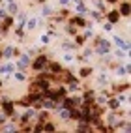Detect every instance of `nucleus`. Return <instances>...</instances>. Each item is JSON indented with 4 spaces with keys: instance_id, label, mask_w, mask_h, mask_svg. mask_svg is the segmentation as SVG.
Returning a JSON list of instances; mask_svg holds the SVG:
<instances>
[{
    "instance_id": "7",
    "label": "nucleus",
    "mask_w": 131,
    "mask_h": 133,
    "mask_svg": "<svg viewBox=\"0 0 131 133\" xmlns=\"http://www.w3.org/2000/svg\"><path fill=\"white\" fill-rule=\"evenodd\" d=\"M34 114H36V113H34V109H28V111L22 113V118H21V120H22V122H28L30 118H34Z\"/></svg>"
},
{
    "instance_id": "8",
    "label": "nucleus",
    "mask_w": 131,
    "mask_h": 133,
    "mask_svg": "<svg viewBox=\"0 0 131 133\" xmlns=\"http://www.w3.org/2000/svg\"><path fill=\"white\" fill-rule=\"evenodd\" d=\"M13 69H15V64H6V66H2V68H0V73L7 75V73H11Z\"/></svg>"
},
{
    "instance_id": "15",
    "label": "nucleus",
    "mask_w": 131,
    "mask_h": 133,
    "mask_svg": "<svg viewBox=\"0 0 131 133\" xmlns=\"http://www.w3.org/2000/svg\"><path fill=\"white\" fill-rule=\"evenodd\" d=\"M111 107H112V109L120 107V101H118V99H111Z\"/></svg>"
},
{
    "instance_id": "12",
    "label": "nucleus",
    "mask_w": 131,
    "mask_h": 133,
    "mask_svg": "<svg viewBox=\"0 0 131 133\" xmlns=\"http://www.w3.org/2000/svg\"><path fill=\"white\" fill-rule=\"evenodd\" d=\"M51 71L52 73H60V71H62V68H60V64H51Z\"/></svg>"
},
{
    "instance_id": "23",
    "label": "nucleus",
    "mask_w": 131,
    "mask_h": 133,
    "mask_svg": "<svg viewBox=\"0 0 131 133\" xmlns=\"http://www.w3.org/2000/svg\"><path fill=\"white\" fill-rule=\"evenodd\" d=\"M0 86H2V81H0Z\"/></svg>"
},
{
    "instance_id": "13",
    "label": "nucleus",
    "mask_w": 131,
    "mask_h": 133,
    "mask_svg": "<svg viewBox=\"0 0 131 133\" xmlns=\"http://www.w3.org/2000/svg\"><path fill=\"white\" fill-rule=\"evenodd\" d=\"M92 73V68H82L81 69V77H88Z\"/></svg>"
},
{
    "instance_id": "2",
    "label": "nucleus",
    "mask_w": 131,
    "mask_h": 133,
    "mask_svg": "<svg viewBox=\"0 0 131 133\" xmlns=\"http://www.w3.org/2000/svg\"><path fill=\"white\" fill-rule=\"evenodd\" d=\"M21 69H25L26 66H30V56H28V54H22V56H21V60H19V64H17Z\"/></svg>"
},
{
    "instance_id": "1",
    "label": "nucleus",
    "mask_w": 131,
    "mask_h": 133,
    "mask_svg": "<svg viewBox=\"0 0 131 133\" xmlns=\"http://www.w3.org/2000/svg\"><path fill=\"white\" fill-rule=\"evenodd\" d=\"M109 41L107 40H97V45H96V51H97V54H103V53H109Z\"/></svg>"
},
{
    "instance_id": "11",
    "label": "nucleus",
    "mask_w": 131,
    "mask_h": 133,
    "mask_svg": "<svg viewBox=\"0 0 131 133\" xmlns=\"http://www.w3.org/2000/svg\"><path fill=\"white\" fill-rule=\"evenodd\" d=\"M15 53V49H13V47H7V49L4 51V58H11V54Z\"/></svg>"
},
{
    "instance_id": "16",
    "label": "nucleus",
    "mask_w": 131,
    "mask_h": 133,
    "mask_svg": "<svg viewBox=\"0 0 131 133\" xmlns=\"http://www.w3.org/2000/svg\"><path fill=\"white\" fill-rule=\"evenodd\" d=\"M64 60H66V62H71V60H73V54H69V53L64 54Z\"/></svg>"
},
{
    "instance_id": "9",
    "label": "nucleus",
    "mask_w": 131,
    "mask_h": 133,
    "mask_svg": "<svg viewBox=\"0 0 131 133\" xmlns=\"http://www.w3.org/2000/svg\"><path fill=\"white\" fill-rule=\"evenodd\" d=\"M114 41H116V45H120V47H122V49H126V51L129 49V45H127V43H126L124 40H120V38H118V36H116V38H114Z\"/></svg>"
},
{
    "instance_id": "21",
    "label": "nucleus",
    "mask_w": 131,
    "mask_h": 133,
    "mask_svg": "<svg viewBox=\"0 0 131 133\" xmlns=\"http://www.w3.org/2000/svg\"><path fill=\"white\" fill-rule=\"evenodd\" d=\"M41 43H49V38L47 36H41Z\"/></svg>"
},
{
    "instance_id": "20",
    "label": "nucleus",
    "mask_w": 131,
    "mask_h": 133,
    "mask_svg": "<svg viewBox=\"0 0 131 133\" xmlns=\"http://www.w3.org/2000/svg\"><path fill=\"white\" fill-rule=\"evenodd\" d=\"M116 56H118V58H126V54L122 53V51H116Z\"/></svg>"
},
{
    "instance_id": "18",
    "label": "nucleus",
    "mask_w": 131,
    "mask_h": 133,
    "mask_svg": "<svg viewBox=\"0 0 131 133\" xmlns=\"http://www.w3.org/2000/svg\"><path fill=\"white\" fill-rule=\"evenodd\" d=\"M6 19V10H0V21Z\"/></svg>"
},
{
    "instance_id": "22",
    "label": "nucleus",
    "mask_w": 131,
    "mask_h": 133,
    "mask_svg": "<svg viewBox=\"0 0 131 133\" xmlns=\"http://www.w3.org/2000/svg\"><path fill=\"white\" fill-rule=\"evenodd\" d=\"M107 2H112V4H114V2H118V0H107Z\"/></svg>"
},
{
    "instance_id": "17",
    "label": "nucleus",
    "mask_w": 131,
    "mask_h": 133,
    "mask_svg": "<svg viewBox=\"0 0 131 133\" xmlns=\"http://www.w3.org/2000/svg\"><path fill=\"white\" fill-rule=\"evenodd\" d=\"M15 79H17V81H25V75H22V73H15Z\"/></svg>"
},
{
    "instance_id": "3",
    "label": "nucleus",
    "mask_w": 131,
    "mask_h": 133,
    "mask_svg": "<svg viewBox=\"0 0 131 133\" xmlns=\"http://www.w3.org/2000/svg\"><path fill=\"white\" fill-rule=\"evenodd\" d=\"M56 109H58V107H56ZM58 116H60L62 120L71 118V116H69V109H66V107H60V109H58Z\"/></svg>"
},
{
    "instance_id": "10",
    "label": "nucleus",
    "mask_w": 131,
    "mask_h": 133,
    "mask_svg": "<svg viewBox=\"0 0 131 133\" xmlns=\"http://www.w3.org/2000/svg\"><path fill=\"white\" fill-rule=\"evenodd\" d=\"M109 19H111V23H116V21L120 19V13H118V11H111V13H109Z\"/></svg>"
},
{
    "instance_id": "5",
    "label": "nucleus",
    "mask_w": 131,
    "mask_h": 133,
    "mask_svg": "<svg viewBox=\"0 0 131 133\" xmlns=\"http://www.w3.org/2000/svg\"><path fill=\"white\" fill-rule=\"evenodd\" d=\"M37 23H40V19H36V17H30V19L26 21V25H25V26H26L28 30H34V28H36V25H37Z\"/></svg>"
},
{
    "instance_id": "19",
    "label": "nucleus",
    "mask_w": 131,
    "mask_h": 133,
    "mask_svg": "<svg viewBox=\"0 0 131 133\" xmlns=\"http://www.w3.org/2000/svg\"><path fill=\"white\" fill-rule=\"evenodd\" d=\"M4 131H15V126H6Z\"/></svg>"
},
{
    "instance_id": "4",
    "label": "nucleus",
    "mask_w": 131,
    "mask_h": 133,
    "mask_svg": "<svg viewBox=\"0 0 131 133\" xmlns=\"http://www.w3.org/2000/svg\"><path fill=\"white\" fill-rule=\"evenodd\" d=\"M45 64H47V58H45V56H40V58L34 62V69H41Z\"/></svg>"
},
{
    "instance_id": "6",
    "label": "nucleus",
    "mask_w": 131,
    "mask_h": 133,
    "mask_svg": "<svg viewBox=\"0 0 131 133\" xmlns=\"http://www.w3.org/2000/svg\"><path fill=\"white\" fill-rule=\"evenodd\" d=\"M7 13H10V15L17 13V4H15L13 0H7Z\"/></svg>"
},
{
    "instance_id": "14",
    "label": "nucleus",
    "mask_w": 131,
    "mask_h": 133,
    "mask_svg": "<svg viewBox=\"0 0 131 133\" xmlns=\"http://www.w3.org/2000/svg\"><path fill=\"white\" fill-rule=\"evenodd\" d=\"M122 15H129V4H122Z\"/></svg>"
}]
</instances>
